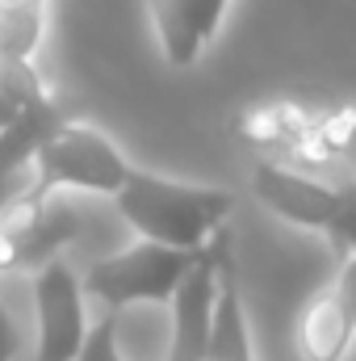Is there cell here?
I'll return each instance as SVG.
<instances>
[{
    "label": "cell",
    "instance_id": "cell-1",
    "mask_svg": "<svg viewBox=\"0 0 356 361\" xmlns=\"http://www.w3.org/2000/svg\"><path fill=\"white\" fill-rule=\"evenodd\" d=\"M122 219L160 248L201 252L227 223L235 193L218 185H189V180L155 177L143 169H130L126 185L113 193Z\"/></svg>",
    "mask_w": 356,
    "mask_h": 361
},
{
    "label": "cell",
    "instance_id": "cell-2",
    "mask_svg": "<svg viewBox=\"0 0 356 361\" xmlns=\"http://www.w3.org/2000/svg\"><path fill=\"white\" fill-rule=\"evenodd\" d=\"M201 252H177V248H160V244L139 240L113 257L92 261L89 273L80 277L84 298L101 307V315H117L122 307H134V302H168L172 307L184 273L197 265Z\"/></svg>",
    "mask_w": 356,
    "mask_h": 361
},
{
    "label": "cell",
    "instance_id": "cell-3",
    "mask_svg": "<svg viewBox=\"0 0 356 361\" xmlns=\"http://www.w3.org/2000/svg\"><path fill=\"white\" fill-rule=\"evenodd\" d=\"M34 169H38V177L30 189L42 197H55V189H89V193L113 197L130 177V164L113 147V139L89 122H72V118L59 122L51 130V139L38 147Z\"/></svg>",
    "mask_w": 356,
    "mask_h": 361
},
{
    "label": "cell",
    "instance_id": "cell-4",
    "mask_svg": "<svg viewBox=\"0 0 356 361\" xmlns=\"http://www.w3.org/2000/svg\"><path fill=\"white\" fill-rule=\"evenodd\" d=\"M34 307H38V349L34 361H76L89 336L84 315V281L68 261H51L34 273Z\"/></svg>",
    "mask_w": 356,
    "mask_h": 361
},
{
    "label": "cell",
    "instance_id": "cell-5",
    "mask_svg": "<svg viewBox=\"0 0 356 361\" xmlns=\"http://www.w3.org/2000/svg\"><path fill=\"white\" fill-rule=\"evenodd\" d=\"M76 235V219L63 202L25 189L0 210V269H42Z\"/></svg>",
    "mask_w": 356,
    "mask_h": 361
},
{
    "label": "cell",
    "instance_id": "cell-6",
    "mask_svg": "<svg viewBox=\"0 0 356 361\" xmlns=\"http://www.w3.org/2000/svg\"><path fill=\"white\" fill-rule=\"evenodd\" d=\"M252 189L272 214H281L293 227H310L331 235L344 219V185H323L314 177H302L285 164L260 160L252 164Z\"/></svg>",
    "mask_w": 356,
    "mask_h": 361
},
{
    "label": "cell",
    "instance_id": "cell-7",
    "mask_svg": "<svg viewBox=\"0 0 356 361\" xmlns=\"http://www.w3.org/2000/svg\"><path fill=\"white\" fill-rule=\"evenodd\" d=\"M227 227L210 240V248L197 257V265L184 273L177 298H172V341L168 361H205L210 328H214V294H218V252H222Z\"/></svg>",
    "mask_w": 356,
    "mask_h": 361
},
{
    "label": "cell",
    "instance_id": "cell-8",
    "mask_svg": "<svg viewBox=\"0 0 356 361\" xmlns=\"http://www.w3.org/2000/svg\"><path fill=\"white\" fill-rule=\"evenodd\" d=\"M356 341V257H344L336 281L306 307L298 328L302 361H344Z\"/></svg>",
    "mask_w": 356,
    "mask_h": 361
},
{
    "label": "cell",
    "instance_id": "cell-9",
    "mask_svg": "<svg viewBox=\"0 0 356 361\" xmlns=\"http://www.w3.org/2000/svg\"><path fill=\"white\" fill-rule=\"evenodd\" d=\"M151 25L172 68H193L222 25L227 0H147Z\"/></svg>",
    "mask_w": 356,
    "mask_h": 361
},
{
    "label": "cell",
    "instance_id": "cell-10",
    "mask_svg": "<svg viewBox=\"0 0 356 361\" xmlns=\"http://www.w3.org/2000/svg\"><path fill=\"white\" fill-rule=\"evenodd\" d=\"M205 361H256L248 319H243L239 277H235V261H231V235H222V252H218V294H214V328H210Z\"/></svg>",
    "mask_w": 356,
    "mask_h": 361
},
{
    "label": "cell",
    "instance_id": "cell-11",
    "mask_svg": "<svg viewBox=\"0 0 356 361\" xmlns=\"http://www.w3.org/2000/svg\"><path fill=\"white\" fill-rule=\"evenodd\" d=\"M59 122H68V118L59 114V105L51 101V92L38 97V101H30V105L21 109V118H17L8 130H0V177H8L13 169L30 164Z\"/></svg>",
    "mask_w": 356,
    "mask_h": 361
},
{
    "label": "cell",
    "instance_id": "cell-12",
    "mask_svg": "<svg viewBox=\"0 0 356 361\" xmlns=\"http://www.w3.org/2000/svg\"><path fill=\"white\" fill-rule=\"evenodd\" d=\"M46 0H0V63H34Z\"/></svg>",
    "mask_w": 356,
    "mask_h": 361
},
{
    "label": "cell",
    "instance_id": "cell-13",
    "mask_svg": "<svg viewBox=\"0 0 356 361\" xmlns=\"http://www.w3.org/2000/svg\"><path fill=\"white\" fill-rule=\"evenodd\" d=\"M76 361H126L117 345V315H101L84 336V349Z\"/></svg>",
    "mask_w": 356,
    "mask_h": 361
},
{
    "label": "cell",
    "instance_id": "cell-14",
    "mask_svg": "<svg viewBox=\"0 0 356 361\" xmlns=\"http://www.w3.org/2000/svg\"><path fill=\"white\" fill-rule=\"evenodd\" d=\"M17 349H21V336H17V324H13V315H8V307L0 302V361H13V357H17Z\"/></svg>",
    "mask_w": 356,
    "mask_h": 361
}]
</instances>
